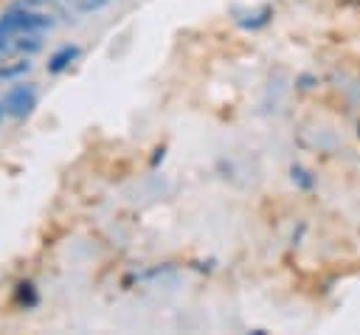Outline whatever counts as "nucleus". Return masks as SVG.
<instances>
[{"label": "nucleus", "instance_id": "nucleus-3", "mask_svg": "<svg viewBox=\"0 0 360 335\" xmlns=\"http://www.w3.org/2000/svg\"><path fill=\"white\" fill-rule=\"evenodd\" d=\"M79 59V45H62L48 56V73H62Z\"/></svg>", "mask_w": 360, "mask_h": 335}, {"label": "nucleus", "instance_id": "nucleus-1", "mask_svg": "<svg viewBox=\"0 0 360 335\" xmlns=\"http://www.w3.org/2000/svg\"><path fill=\"white\" fill-rule=\"evenodd\" d=\"M53 20L42 11H31L28 6L22 8H11L6 14H0V34H25V31H51Z\"/></svg>", "mask_w": 360, "mask_h": 335}, {"label": "nucleus", "instance_id": "nucleus-5", "mask_svg": "<svg viewBox=\"0 0 360 335\" xmlns=\"http://www.w3.org/2000/svg\"><path fill=\"white\" fill-rule=\"evenodd\" d=\"M31 70V62L22 59V62H14V65H0V79H14V76H22Z\"/></svg>", "mask_w": 360, "mask_h": 335}, {"label": "nucleus", "instance_id": "nucleus-7", "mask_svg": "<svg viewBox=\"0 0 360 335\" xmlns=\"http://www.w3.org/2000/svg\"><path fill=\"white\" fill-rule=\"evenodd\" d=\"M3 115H6V107H3V101H0V121H3Z\"/></svg>", "mask_w": 360, "mask_h": 335}, {"label": "nucleus", "instance_id": "nucleus-4", "mask_svg": "<svg viewBox=\"0 0 360 335\" xmlns=\"http://www.w3.org/2000/svg\"><path fill=\"white\" fill-rule=\"evenodd\" d=\"M14 298H17V304H20V307H25V310H31V307H37V304H39L37 287H34L31 282H20V284L14 287Z\"/></svg>", "mask_w": 360, "mask_h": 335}, {"label": "nucleus", "instance_id": "nucleus-6", "mask_svg": "<svg viewBox=\"0 0 360 335\" xmlns=\"http://www.w3.org/2000/svg\"><path fill=\"white\" fill-rule=\"evenodd\" d=\"M270 14H273L270 8H262L259 14H250L253 20H245V23H239V25H245V28H259V25H264V23L270 20Z\"/></svg>", "mask_w": 360, "mask_h": 335}, {"label": "nucleus", "instance_id": "nucleus-2", "mask_svg": "<svg viewBox=\"0 0 360 335\" xmlns=\"http://www.w3.org/2000/svg\"><path fill=\"white\" fill-rule=\"evenodd\" d=\"M3 107H6V115L11 118H25L34 113L37 107V90L31 84H14L6 90L3 96Z\"/></svg>", "mask_w": 360, "mask_h": 335}]
</instances>
